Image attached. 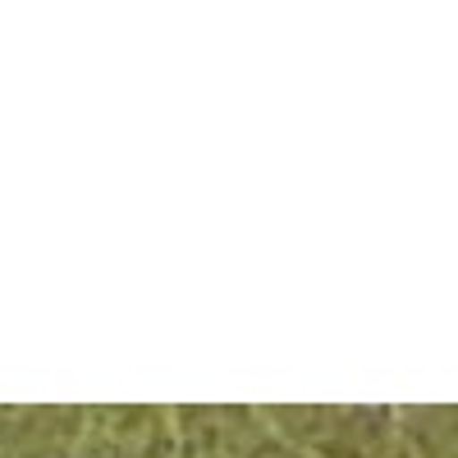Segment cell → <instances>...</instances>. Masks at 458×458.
Returning <instances> with one entry per match:
<instances>
[{
	"instance_id": "1",
	"label": "cell",
	"mask_w": 458,
	"mask_h": 458,
	"mask_svg": "<svg viewBox=\"0 0 458 458\" xmlns=\"http://www.w3.org/2000/svg\"><path fill=\"white\" fill-rule=\"evenodd\" d=\"M73 458H174V422L161 408L83 412Z\"/></svg>"
},
{
	"instance_id": "2",
	"label": "cell",
	"mask_w": 458,
	"mask_h": 458,
	"mask_svg": "<svg viewBox=\"0 0 458 458\" xmlns=\"http://www.w3.org/2000/svg\"><path fill=\"white\" fill-rule=\"evenodd\" d=\"M174 458H252L271 431L252 408H179L174 417Z\"/></svg>"
},
{
	"instance_id": "3",
	"label": "cell",
	"mask_w": 458,
	"mask_h": 458,
	"mask_svg": "<svg viewBox=\"0 0 458 458\" xmlns=\"http://www.w3.org/2000/svg\"><path fill=\"white\" fill-rule=\"evenodd\" d=\"M399 440L408 458H458V408H417L403 417Z\"/></svg>"
},
{
	"instance_id": "4",
	"label": "cell",
	"mask_w": 458,
	"mask_h": 458,
	"mask_svg": "<svg viewBox=\"0 0 458 458\" xmlns=\"http://www.w3.org/2000/svg\"><path fill=\"white\" fill-rule=\"evenodd\" d=\"M252 458H308V454H298L293 445H284V440H276V436H271V440H266Z\"/></svg>"
}]
</instances>
